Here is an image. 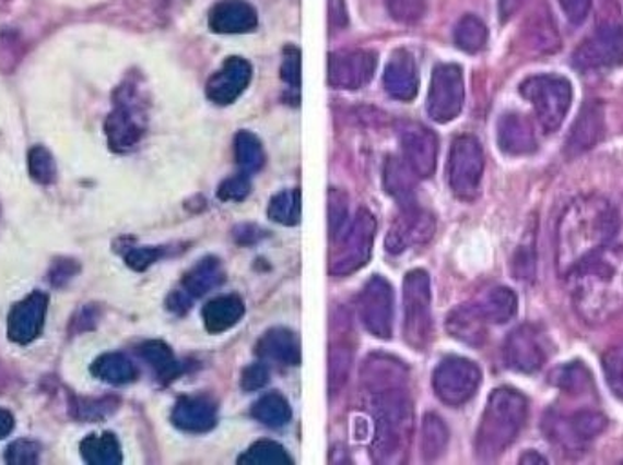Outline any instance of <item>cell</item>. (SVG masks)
<instances>
[{"mask_svg":"<svg viewBox=\"0 0 623 465\" xmlns=\"http://www.w3.org/2000/svg\"><path fill=\"white\" fill-rule=\"evenodd\" d=\"M620 231V213L598 195L574 199L556 226L557 275L568 276L592 254L607 248Z\"/></svg>","mask_w":623,"mask_h":465,"instance_id":"obj_1","label":"cell"},{"mask_svg":"<svg viewBox=\"0 0 623 465\" xmlns=\"http://www.w3.org/2000/svg\"><path fill=\"white\" fill-rule=\"evenodd\" d=\"M565 278L585 324H606L623 313V243H609Z\"/></svg>","mask_w":623,"mask_h":465,"instance_id":"obj_2","label":"cell"},{"mask_svg":"<svg viewBox=\"0 0 623 465\" xmlns=\"http://www.w3.org/2000/svg\"><path fill=\"white\" fill-rule=\"evenodd\" d=\"M374 417L372 458L376 464L399 465L407 462L414 434V404L407 388L368 393Z\"/></svg>","mask_w":623,"mask_h":465,"instance_id":"obj_3","label":"cell"},{"mask_svg":"<svg viewBox=\"0 0 623 465\" xmlns=\"http://www.w3.org/2000/svg\"><path fill=\"white\" fill-rule=\"evenodd\" d=\"M529 417V402L508 388L492 391L475 434V453L492 461L516 442Z\"/></svg>","mask_w":623,"mask_h":465,"instance_id":"obj_4","label":"cell"},{"mask_svg":"<svg viewBox=\"0 0 623 465\" xmlns=\"http://www.w3.org/2000/svg\"><path fill=\"white\" fill-rule=\"evenodd\" d=\"M519 93L529 100L545 133H554L563 124L573 103L571 82L560 75L529 76L521 82Z\"/></svg>","mask_w":623,"mask_h":465,"instance_id":"obj_5","label":"cell"},{"mask_svg":"<svg viewBox=\"0 0 623 465\" xmlns=\"http://www.w3.org/2000/svg\"><path fill=\"white\" fill-rule=\"evenodd\" d=\"M403 335L410 347L425 351L434 335L431 313V278L423 270L407 273L403 282Z\"/></svg>","mask_w":623,"mask_h":465,"instance_id":"obj_6","label":"cell"},{"mask_svg":"<svg viewBox=\"0 0 623 465\" xmlns=\"http://www.w3.org/2000/svg\"><path fill=\"white\" fill-rule=\"evenodd\" d=\"M146 130V106L136 82L119 87L115 108L106 120V136L115 152H128L137 146Z\"/></svg>","mask_w":623,"mask_h":465,"instance_id":"obj_7","label":"cell"},{"mask_svg":"<svg viewBox=\"0 0 623 465\" xmlns=\"http://www.w3.org/2000/svg\"><path fill=\"white\" fill-rule=\"evenodd\" d=\"M376 231V218L368 210L361 207L349 224V228L336 237L339 238V242L330 254V264H328L330 275L349 276L365 267L372 257Z\"/></svg>","mask_w":623,"mask_h":465,"instance_id":"obj_8","label":"cell"},{"mask_svg":"<svg viewBox=\"0 0 623 465\" xmlns=\"http://www.w3.org/2000/svg\"><path fill=\"white\" fill-rule=\"evenodd\" d=\"M485 169V155L480 141L472 135L454 139L448 155V184L459 201L472 202L480 195Z\"/></svg>","mask_w":623,"mask_h":465,"instance_id":"obj_9","label":"cell"},{"mask_svg":"<svg viewBox=\"0 0 623 465\" xmlns=\"http://www.w3.org/2000/svg\"><path fill=\"white\" fill-rule=\"evenodd\" d=\"M573 65L584 73H601L623 65V24L601 22L574 51Z\"/></svg>","mask_w":623,"mask_h":465,"instance_id":"obj_10","label":"cell"},{"mask_svg":"<svg viewBox=\"0 0 623 465\" xmlns=\"http://www.w3.org/2000/svg\"><path fill=\"white\" fill-rule=\"evenodd\" d=\"M465 104L463 70L458 64H439L432 71L426 95V114L437 124L452 122Z\"/></svg>","mask_w":623,"mask_h":465,"instance_id":"obj_11","label":"cell"},{"mask_svg":"<svg viewBox=\"0 0 623 465\" xmlns=\"http://www.w3.org/2000/svg\"><path fill=\"white\" fill-rule=\"evenodd\" d=\"M481 384V371L472 360L461 357H448L439 362L432 385L443 404L459 407L475 395Z\"/></svg>","mask_w":623,"mask_h":465,"instance_id":"obj_12","label":"cell"},{"mask_svg":"<svg viewBox=\"0 0 623 465\" xmlns=\"http://www.w3.org/2000/svg\"><path fill=\"white\" fill-rule=\"evenodd\" d=\"M361 320L376 338L388 341L393 331V289L383 276H372L360 297Z\"/></svg>","mask_w":623,"mask_h":465,"instance_id":"obj_13","label":"cell"},{"mask_svg":"<svg viewBox=\"0 0 623 465\" xmlns=\"http://www.w3.org/2000/svg\"><path fill=\"white\" fill-rule=\"evenodd\" d=\"M377 53L372 49H341L328 57V84L336 90H361L374 79Z\"/></svg>","mask_w":623,"mask_h":465,"instance_id":"obj_14","label":"cell"},{"mask_svg":"<svg viewBox=\"0 0 623 465\" xmlns=\"http://www.w3.org/2000/svg\"><path fill=\"white\" fill-rule=\"evenodd\" d=\"M549 439L562 444L565 450H584V445L607 428V418L598 412L574 413L571 418L551 415L545 420Z\"/></svg>","mask_w":623,"mask_h":465,"instance_id":"obj_15","label":"cell"},{"mask_svg":"<svg viewBox=\"0 0 623 465\" xmlns=\"http://www.w3.org/2000/svg\"><path fill=\"white\" fill-rule=\"evenodd\" d=\"M399 141L404 163L409 164L415 177L431 179L437 166V136L434 131L418 122H404L399 130Z\"/></svg>","mask_w":623,"mask_h":465,"instance_id":"obj_16","label":"cell"},{"mask_svg":"<svg viewBox=\"0 0 623 465\" xmlns=\"http://www.w3.org/2000/svg\"><path fill=\"white\" fill-rule=\"evenodd\" d=\"M251 64L243 57H228L207 82V97L218 106H230L250 86Z\"/></svg>","mask_w":623,"mask_h":465,"instance_id":"obj_17","label":"cell"},{"mask_svg":"<svg viewBox=\"0 0 623 465\" xmlns=\"http://www.w3.org/2000/svg\"><path fill=\"white\" fill-rule=\"evenodd\" d=\"M434 229H436V224L432 215L418 206L401 207V215L388 229L387 240H385L387 251L399 254L412 246L428 242L434 235Z\"/></svg>","mask_w":623,"mask_h":465,"instance_id":"obj_18","label":"cell"},{"mask_svg":"<svg viewBox=\"0 0 623 465\" xmlns=\"http://www.w3.org/2000/svg\"><path fill=\"white\" fill-rule=\"evenodd\" d=\"M505 362L518 373H536L546 360L545 346L541 335L532 325H519L505 342Z\"/></svg>","mask_w":623,"mask_h":465,"instance_id":"obj_19","label":"cell"},{"mask_svg":"<svg viewBox=\"0 0 623 465\" xmlns=\"http://www.w3.org/2000/svg\"><path fill=\"white\" fill-rule=\"evenodd\" d=\"M224 281V271L221 267V262L213 257L202 259L199 264L193 265L185 278H183V286L177 291L172 293L168 300V308L175 313H185L186 309L190 308L193 298L202 297L208 291H212L215 287Z\"/></svg>","mask_w":623,"mask_h":465,"instance_id":"obj_20","label":"cell"},{"mask_svg":"<svg viewBox=\"0 0 623 465\" xmlns=\"http://www.w3.org/2000/svg\"><path fill=\"white\" fill-rule=\"evenodd\" d=\"M48 311V295L33 291L24 300L15 303L8 319V335L15 344H30L35 341L44 327V319Z\"/></svg>","mask_w":623,"mask_h":465,"instance_id":"obj_21","label":"cell"},{"mask_svg":"<svg viewBox=\"0 0 623 465\" xmlns=\"http://www.w3.org/2000/svg\"><path fill=\"white\" fill-rule=\"evenodd\" d=\"M383 87L390 97L401 103H410L418 95L420 87V75H418V64L414 55L409 49H396L383 73Z\"/></svg>","mask_w":623,"mask_h":465,"instance_id":"obj_22","label":"cell"},{"mask_svg":"<svg viewBox=\"0 0 623 465\" xmlns=\"http://www.w3.org/2000/svg\"><path fill=\"white\" fill-rule=\"evenodd\" d=\"M606 133V114L600 100H587L579 109L578 119L574 120L573 130L565 142V152L571 157L589 152Z\"/></svg>","mask_w":623,"mask_h":465,"instance_id":"obj_23","label":"cell"},{"mask_svg":"<svg viewBox=\"0 0 623 465\" xmlns=\"http://www.w3.org/2000/svg\"><path fill=\"white\" fill-rule=\"evenodd\" d=\"M257 22L256 8L246 0H219L208 13V26L218 35H245Z\"/></svg>","mask_w":623,"mask_h":465,"instance_id":"obj_24","label":"cell"},{"mask_svg":"<svg viewBox=\"0 0 623 465\" xmlns=\"http://www.w3.org/2000/svg\"><path fill=\"white\" fill-rule=\"evenodd\" d=\"M361 382H363L366 395L376 393V391L407 388L409 369L398 358L388 357V355H371L361 368Z\"/></svg>","mask_w":623,"mask_h":465,"instance_id":"obj_25","label":"cell"},{"mask_svg":"<svg viewBox=\"0 0 623 465\" xmlns=\"http://www.w3.org/2000/svg\"><path fill=\"white\" fill-rule=\"evenodd\" d=\"M497 144L503 153L514 157L534 153L538 147L534 126L525 115H503L497 122Z\"/></svg>","mask_w":623,"mask_h":465,"instance_id":"obj_26","label":"cell"},{"mask_svg":"<svg viewBox=\"0 0 623 465\" xmlns=\"http://www.w3.org/2000/svg\"><path fill=\"white\" fill-rule=\"evenodd\" d=\"M172 422L186 433H207L218 422V409L208 398L185 396L175 404Z\"/></svg>","mask_w":623,"mask_h":465,"instance_id":"obj_27","label":"cell"},{"mask_svg":"<svg viewBox=\"0 0 623 465\" xmlns=\"http://www.w3.org/2000/svg\"><path fill=\"white\" fill-rule=\"evenodd\" d=\"M257 355L281 366H299V338L290 330L273 327L257 342Z\"/></svg>","mask_w":623,"mask_h":465,"instance_id":"obj_28","label":"cell"},{"mask_svg":"<svg viewBox=\"0 0 623 465\" xmlns=\"http://www.w3.org/2000/svg\"><path fill=\"white\" fill-rule=\"evenodd\" d=\"M415 175L404 158L388 157L383 169V188L401 207L415 206Z\"/></svg>","mask_w":623,"mask_h":465,"instance_id":"obj_29","label":"cell"},{"mask_svg":"<svg viewBox=\"0 0 623 465\" xmlns=\"http://www.w3.org/2000/svg\"><path fill=\"white\" fill-rule=\"evenodd\" d=\"M245 314V306L243 300L235 295H226V297H218L202 308V322L208 333H224L230 327H234Z\"/></svg>","mask_w":623,"mask_h":465,"instance_id":"obj_30","label":"cell"},{"mask_svg":"<svg viewBox=\"0 0 623 465\" xmlns=\"http://www.w3.org/2000/svg\"><path fill=\"white\" fill-rule=\"evenodd\" d=\"M447 327L454 338L469 346H481L485 342L486 322L475 308V303H467V306L454 309L452 314L448 317Z\"/></svg>","mask_w":623,"mask_h":465,"instance_id":"obj_31","label":"cell"},{"mask_svg":"<svg viewBox=\"0 0 623 465\" xmlns=\"http://www.w3.org/2000/svg\"><path fill=\"white\" fill-rule=\"evenodd\" d=\"M525 37L530 48L541 53H552L560 48L556 22L552 19L551 11L546 10V5H541L530 15L525 26Z\"/></svg>","mask_w":623,"mask_h":465,"instance_id":"obj_32","label":"cell"},{"mask_svg":"<svg viewBox=\"0 0 623 465\" xmlns=\"http://www.w3.org/2000/svg\"><path fill=\"white\" fill-rule=\"evenodd\" d=\"M486 324H505L518 311L516 293L508 287H494L475 303Z\"/></svg>","mask_w":623,"mask_h":465,"instance_id":"obj_33","label":"cell"},{"mask_svg":"<svg viewBox=\"0 0 623 465\" xmlns=\"http://www.w3.org/2000/svg\"><path fill=\"white\" fill-rule=\"evenodd\" d=\"M92 373L106 384L125 385L137 379L136 363L120 353H106L92 366Z\"/></svg>","mask_w":623,"mask_h":465,"instance_id":"obj_34","label":"cell"},{"mask_svg":"<svg viewBox=\"0 0 623 465\" xmlns=\"http://www.w3.org/2000/svg\"><path fill=\"white\" fill-rule=\"evenodd\" d=\"M81 455L90 465H119L122 462L119 440L115 434H92L81 442Z\"/></svg>","mask_w":623,"mask_h":465,"instance_id":"obj_35","label":"cell"},{"mask_svg":"<svg viewBox=\"0 0 623 465\" xmlns=\"http://www.w3.org/2000/svg\"><path fill=\"white\" fill-rule=\"evenodd\" d=\"M486 43H489V27L480 16H461L454 26V44L465 53H480Z\"/></svg>","mask_w":623,"mask_h":465,"instance_id":"obj_36","label":"cell"},{"mask_svg":"<svg viewBox=\"0 0 623 465\" xmlns=\"http://www.w3.org/2000/svg\"><path fill=\"white\" fill-rule=\"evenodd\" d=\"M251 417L268 428H283L292 418V409L284 396L268 393L251 407Z\"/></svg>","mask_w":623,"mask_h":465,"instance_id":"obj_37","label":"cell"},{"mask_svg":"<svg viewBox=\"0 0 623 465\" xmlns=\"http://www.w3.org/2000/svg\"><path fill=\"white\" fill-rule=\"evenodd\" d=\"M350 368H352V344L344 338L332 341L328 353V390L332 395L343 388L349 379Z\"/></svg>","mask_w":623,"mask_h":465,"instance_id":"obj_38","label":"cell"},{"mask_svg":"<svg viewBox=\"0 0 623 465\" xmlns=\"http://www.w3.org/2000/svg\"><path fill=\"white\" fill-rule=\"evenodd\" d=\"M448 444V429L442 418L428 413L421 424V451L425 461H436L445 453Z\"/></svg>","mask_w":623,"mask_h":465,"instance_id":"obj_39","label":"cell"},{"mask_svg":"<svg viewBox=\"0 0 623 465\" xmlns=\"http://www.w3.org/2000/svg\"><path fill=\"white\" fill-rule=\"evenodd\" d=\"M139 353L161 379L172 380L179 374V363L175 360L172 349L164 342H146L139 347Z\"/></svg>","mask_w":623,"mask_h":465,"instance_id":"obj_40","label":"cell"},{"mask_svg":"<svg viewBox=\"0 0 623 465\" xmlns=\"http://www.w3.org/2000/svg\"><path fill=\"white\" fill-rule=\"evenodd\" d=\"M268 218L281 226H295L301 218V191L286 190L272 196L268 204Z\"/></svg>","mask_w":623,"mask_h":465,"instance_id":"obj_41","label":"cell"},{"mask_svg":"<svg viewBox=\"0 0 623 465\" xmlns=\"http://www.w3.org/2000/svg\"><path fill=\"white\" fill-rule=\"evenodd\" d=\"M240 465H292V456L272 440H259L239 456Z\"/></svg>","mask_w":623,"mask_h":465,"instance_id":"obj_42","label":"cell"},{"mask_svg":"<svg viewBox=\"0 0 623 465\" xmlns=\"http://www.w3.org/2000/svg\"><path fill=\"white\" fill-rule=\"evenodd\" d=\"M235 158L245 174H256L265 166L261 142L250 131H239L234 141Z\"/></svg>","mask_w":623,"mask_h":465,"instance_id":"obj_43","label":"cell"},{"mask_svg":"<svg viewBox=\"0 0 623 465\" xmlns=\"http://www.w3.org/2000/svg\"><path fill=\"white\" fill-rule=\"evenodd\" d=\"M551 382L571 395L585 393L592 388V377H590L589 369L579 362L567 363L563 368H557L551 374Z\"/></svg>","mask_w":623,"mask_h":465,"instance_id":"obj_44","label":"cell"},{"mask_svg":"<svg viewBox=\"0 0 623 465\" xmlns=\"http://www.w3.org/2000/svg\"><path fill=\"white\" fill-rule=\"evenodd\" d=\"M601 366H603L607 385L611 388L616 398L623 401V344L607 349Z\"/></svg>","mask_w":623,"mask_h":465,"instance_id":"obj_45","label":"cell"},{"mask_svg":"<svg viewBox=\"0 0 623 465\" xmlns=\"http://www.w3.org/2000/svg\"><path fill=\"white\" fill-rule=\"evenodd\" d=\"M27 168L33 179L40 182V184H49L54 182L57 168H55V160L51 153L43 146L33 147L30 155H27Z\"/></svg>","mask_w":623,"mask_h":465,"instance_id":"obj_46","label":"cell"},{"mask_svg":"<svg viewBox=\"0 0 623 465\" xmlns=\"http://www.w3.org/2000/svg\"><path fill=\"white\" fill-rule=\"evenodd\" d=\"M349 217V201L343 191L330 190L328 193V229H330V237H338L339 233L343 231L344 223Z\"/></svg>","mask_w":623,"mask_h":465,"instance_id":"obj_47","label":"cell"},{"mask_svg":"<svg viewBox=\"0 0 623 465\" xmlns=\"http://www.w3.org/2000/svg\"><path fill=\"white\" fill-rule=\"evenodd\" d=\"M388 13L401 24L421 21L426 11V0H387Z\"/></svg>","mask_w":623,"mask_h":465,"instance_id":"obj_48","label":"cell"},{"mask_svg":"<svg viewBox=\"0 0 623 465\" xmlns=\"http://www.w3.org/2000/svg\"><path fill=\"white\" fill-rule=\"evenodd\" d=\"M281 79H283L292 90L299 92L301 51L295 48V46H286V48H284L283 62H281Z\"/></svg>","mask_w":623,"mask_h":465,"instance_id":"obj_49","label":"cell"},{"mask_svg":"<svg viewBox=\"0 0 623 465\" xmlns=\"http://www.w3.org/2000/svg\"><path fill=\"white\" fill-rule=\"evenodd\" d=\"M248 193H250V179L246 174L230 177V179L224 180L223 184L219 186L218 190L219 199L224 202L245 201Z\"/></svg>","mask_w":623,"mask_h":465,"instance_id":"obj_50","label":"cell"},{"mask_svg":"<svg viewBox=\"0 0 623 465\" xmlns=\"http://www.w3.org/2000/svg\"><path fill=\"white\" fill-rule=\"evenodd\" d=\"M38 453H40V448H38L35 442H30V440H19V442H15V444H11L10 448H8L5 462H8V464L16 465L37 464Z\"/></svg>","mask_w":623,"mask_h":465,"instance_id":"obj_51","label":"cell"},{"mask_svg":"<svg viewBox=\"0 0 623 465\" xmlns=\"http://www.w3.org/2000/svg\"><path fill=\"white\" fill-rule=\"evenodd\" d=\"M163 251L158 248H136L126 254V262L137 271H144L146 267L161 259Z\"/></svg>","mask_w":623,"mask_h":465,"instance_id":"obj_52","label":"cell"},{"mask_svg":"<svg viewBox=\"0 0 623 465\" xmlns=\"http://www.w3.org/2000/svg\"><path fill=\"white\" fill-rule=\"evenodd\" d=\"M557 4L567 16L568 22L578 26L589 16L592 0H557Z\"/></svg>","mask_w":623,"mask_h":465,"instance_id":"obj_53","label":"cell"},{"mask_svg":"<svg viewBox=\"0 0 623 465\" xmlns=\"http://www.w3.org/2000/svg\"><path fill=\"white\" fill-rule=\"evenodd\" d=\"M267 382L268 369L262 363H254L250 368H246L243 371V379H240V385L245 391L261 390Z\"/></svg>","mask_w":623,"mask_h":465,"instance_id":"obj_54","label":"cell"},{"mask_svg":"<svg viewBox=\"0 0 623 465\" xmlns=\"http://www.w3.org/2000/svg\"><path fill=\"white\" fill-rule=\"evenodd\" d=\"M328 22L336 29H343L349 24V8L344 0H328Z\"/></svg>","mask_w":623,"mask_h":465,"instance_id":"obj_55","label":"cell"},{"mask_svg":"<svg viewBox=\"0 0 623 465\" xmlns=\"http://www.w3.org/2000/svg\"><path fill=\"white\" fill-rule=\"evenodd\" d=\"M514 271H516L518 278H530L534 273V257L527 246L519 249L518 257L514 259Z\"/></svg>","mask_w":623,"mask_h":465,"instance_id":"obj_56","label":"cell"},{"mask_svg":"<svg viewBox=\"0 0 623 465\" xmlns=\"http://www.w3.org/2000/svg\"><path fill=\"white\" fill-rule=\"evenodd\" d=\"M529 0H499L497 2V13H499V21L508 22L514 15H518L519 11L524 10V5Z\"/></svg>","mask_w":623,"mask_h":465,"instance_id":"obj_57","label":"cell"},{"mask_svg":"<svg viewBox=\"0 0 623 465\" xmlns=\"http://www.w3.org/2000/svg\"><path fill=\"white\" fill-rule=\"evenodd\" d=\"M13 428H15L13 415L5 409H0V440L5 439L13 431Z\"/></svg>","mask_w":623,"mask_h":465,"instance_id":"obj_58","label":"cell"},{"mask_svg":"<svg viewBox=\"0 0 623 465\" xmlns=\"http://www.w3.org/2000/svg\"><path fill=\"white\" fill-rule=\"evenodd\" d=\"M519 462H521V464H546V458L538 455L534 451H529V453H525V455L519 458Z\"/></svg>","mask_w":623,"mask_h":465,"instance_id":"obj_59","label":"cell"}]
</instances>
